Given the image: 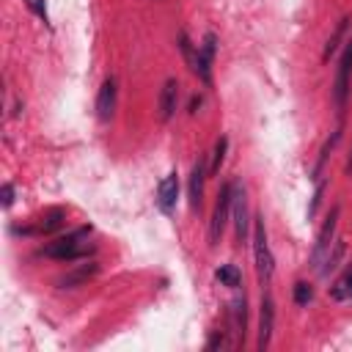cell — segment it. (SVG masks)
<instances>
[{"instance_id": "obj_10", "label": "cell", "mask_w": 352, "mask_h": 352, "mask_svg": "<svg viewBox=\"0 0 352 352\" xmlns=\"http://www.w3.org/2000/svg\"><path fill=\"white\" fill-rule=\"evenodd\" d=\"M63 223H66V212H63V209H50V212H44V217H38L36 226L16 228V234H25V236H33V234H52V231H58Z\"/></svg>"}, {"instance_id": "obj_14", "label": "cell", "mask_w": 352, "mask_h": 352, "mask_svg": "<svg viewBox=\"0 0 352 352\" xmlns=\"http://www.w3.org/2000/svg\"><path fill=\"white\" fill-rule=\"evenodd\" d=\"M99 272V264L96 261H88V264H80V267H74L72 272H66L63 278H58V286L60 289H72V286H80V283H85L91 275H96Z\"/></svg>"}, {"instance_id": "obj_3", "label": "cell", "mask_w": 352, "mask_h": 352, "mask_svg": "<svg viewBox=\"0 0 352 352\" xmlns=\"http://www.w3.org/2000/svg\"><path fill=\"white\" fill-rule=\"evenodd\" d=\"M231 192H234V182H226L217 192V204H214V212H212V220H209V245L214 248L226 231V223L231 217Z\"/></svg>"}, {"instance_id": "obj_11", "label": "cell", "mask_w": 352, "mask_h": 352, "mask_svg": "<svg viewBox=\"0 0 352 352\" xmlns=\"http://www.w3.org/2000/svg\"><path fill=\"white\" fill-rule=\"evenodd\" d=\"M206 160L198 157V162L192 165V173H190V182H187V195H190V206L198 209L201 201H204V182H206Z\"/></svg>"}, {"instance_id": "obj_26", "label": "cell", "mask_w": 352, "mask_h": 352, "mask_svg": "<svg viewBox=\"0 0 352 352\" xmlns=\"http://www.w3.org/2000/svg\"><path fill=\"white\" fill-rule=\"evenodd\" d=\"M11 204H14V187H11L8 182H6V184H3V206L8 209Z\"/></svg>"}, {"instance_id": "obj_12", "label": "cell", "mask_w": 352, "mask_h": 352, "mask_svg": "<svg viewBox=\"0 0 352 352\" xmlns=\"http://www.w3.org/2000/svg\"><path fill=\"white\" fill-rule=\"evenodd\" d=\"M272 327H275V302H272V297H264L261 300V316H258V349L261 352L270 346Z\"/></svg>"}, {"instance_id": "obj_23", "label": "cell", "mask_w": 352, "mask_h": 352, "mask_svg": "<svg viewBox=\"0 0 352 352\" xmlns=\"http://www.w3.org/2000/svg\"><path fill=\"white\" fill-rule=\"evenodd\" d=\"M311 300H314V289H311L305 280L294 283V302H297V305H308Z\"/></svg>"}, {"instance_id": "obj_17", "label": "cell", "mask_w": 352, "mask_h": 352, "mask_svg": "<svg viewBox=\"0 0 352 352\" xmlns=\"http://www.w3.org/2000/svg\"><path fill=\"white\" fill-rule=\"evenodd\" d=\"M214 278H217L223 286H231V289H236L239 280H242V275H239V270H236L234 264H223V267H217V270H214Z\"/></svg>"}, {"instance_id": "obj_1", "label": "cell", "mask_w": 352, "mask_h": 352, "mask_svg": "<svg viewBox=\"0 0 352 352\" xmlns=\"http://www.w3.org/2000/svg\"><path fill=\"white\" fill-rule=\"evenodd\" d=\"M88 236H91V228H88V226L74 228V231H69V234H63V236L47 242V245L41 248V256H50V258H58V261H77V258H85V256L94 250V245L88 242Z\"/></svg>"}, {"instance_id": "obj_24", "label": "cell", "mask_w": 352, "mask_h": 352, "mask_svg": "<svg viewBox=\"0 0 352 352\" xmlns=\"http://www.w3.org/2000/svg\"><path fill=\"white\" fill-rule=\"evenodd\" d=\"M25 3H28V8H30L38 19H44V22H47V3H44V0H25Z\"/></svg>"}, {"instance_id": "obj_15", "label": "cell", "mask_w": 352, "mask_h": 352, "mask_svg": "<svg viewBox=\"0 0 352 352\" xmlns=\"http://www.w3.org/2000/svg\"><path fill=\"white\" fill-rule=\"evenodd\" d=\"M330 297L336 302H344V300H352V264L338 275V280L330 286Z\"/></svg>"}, {"instance_id": "obj_25", "label": "cell", "mask_w": 352, "mask_h": 352, "mask_svg": "<svg viewBox=\"0 0 352 352\" xmlns=\"http://www.w3.org/2000/svg\"><path fill=\"white\" fill-rule=\"evenodd\" d=\"M322 190H324V184L319 182V184H316V192H314V201H311V206H308V217H314V214H316V206H319V198H322Z\"/></svg>"}, {"instance_id": "obj_5", "label": "cell", "mask_w": 352, "mask_h": 352, "mask_svg": "<svg viewBox=\"0 0 352 352\" xmlns=\"http://www.w3.org/2000/svg\"><path fill=\"white\" fill-rule=\"evenodd\" d=\"M349 80H352V41H346V47H344V52H341L338 72H336V85H333V99H336L338 113H341L344 104H346V96H349Z\"/></svg>"}, {"instance_id": "obj_4", "label": "cell", "mask_w": 352, "mask_h": 352, "mask_svg": "<svg viewBox=\"0 0 352 352\" xmlns=\"http://www.w3.org/2000/svg\"><path fill=\"white\" fill-rule=\"evenodd\" d=\"M338 214H341V206H333L330 214H327V220H324V226H322L319 234H316V242H314V250H311V267H314L316 272H319V267L324 264V258H327V253H330V245L336 242Z\"/></svg>"}, {"instance_id": "obj_20", "label": "cell", "mask_w": 352, "mask_h": 352, "mask_svg": "<svg viewBox=\"0 0 352 352\" xmlns=\"http://www.w3.org/2000/svg\"><path fill=\"white\" fill-rule=\"evenodd\" d=\"M338 138H341V129H336L327 140H324V146H322V154H319V160H316V168H314V176H319L322 173V165H324V160H327V154L333 151V146L338 143Z\"/></svg>"}, {"instance_id": "obj_29", "label": "cell", "mask_w": 352, "mask_h": 352, "mask_svg": "<svg viewBox=\"0 0 352 352\" xmlns=\"http://www.w3.org/2000/svg\"><path fill=\"white\" fill-rule=\"evenodd\" d=\"M344 170L352 176V151H349V160H346V165H344Z\"/></svg>"}, {"instance_id": "obj_27", "label": "cell", "mask_w": 352, "mask_h": 352, "mask_svg": "<svg viewBox=\"0 0 352 352\" xmlns=\"http://www.w3.org/2000/svg\"><path fill=\"white\" fill-rule=\"evenodd\" d=\"M209 349H214V346H223V333H214L212 338H209V344H206Z\"/></svg>"}, {"instance_id": "obj_28", "label": "cell", "mask_w": 352, "mask_h": 352, "mask_svg": "<svg viewBox=\"0 0 352 352\" xmlns=\"http://www.w3.org/2000/svg\"><path fill=\"white\" fill-rule=\"evenodd\" d=\"M198 104H201V96H192V99H190V113H195Z\"/></svg>"}, {"instance_id": "obj_6", "label": "cell", "mask_w": 352, "mask_h": 352, "mask_svg": "<svg viewBox=\"0 0 352 352\" xmlns=\"http://www.w3.org/2000/svg\"><path fill=\"white\" fill-rule=\"evenodd\" d=\"M231 214H234L236 242H242L248 236V226H250V217H248V192H245L242 184H234V192H231Z\"/></svg>"}, {"instance_id": "obj_8", "label": "cell", "mask_w": 352, "mask_h": 352, "mask_svg": "<svg viewBox=\"0 0 352 352\" xmlns=\"http://www.w3.org/2000/svg\"><path fill=\"white\" fill-rule=\"evenodd\" d=\"M176 201H179V176L176 173H168L160 184H157V195H154V204L162 214H170L176 209Z\"/></svg>"}, {"instance_id": "obj_21", "label": "cell", "mask_w": 352, "mask_h": 352, "mask_svg": "<svg viewBox=\"0 0 352 352\" xmlns=\"http://www.w3.org/2000/svg\"><path fill=\"white\" fill-rule=\"evenodd\" d=\"M226 148H228V138H220V140L214 143V154H212V165H209V173H212V176L220 170L223 157H226Z\"/></svg>"}, {"instance_id": "obj_2", "label": "cell", "mask_w": 352, "mask_h": 352, "mask_svg": "<svg viewBox=\"0 0 352 352\" xmlns=\"http://www.w3.org/2000/svg\"><path fill=\"white\" fill-rule=\"evenodd\" d=\"M253 261H256V272H258V280H270L272 272H275V258H272V250L267 245V228H264V217L256 214L253 220Z\"/></svg>"}, {"instance_id": "obj_18", "label": "cell", "mask_w": 352, "mask_h": 352, "mask_svg": "<svg viewBox=\"0 0 352 352\" xmlns=\"http://www.w3.org/2000/svg\"><path fill=\"white\" fill-rule=\"evenodd\" d=\"M341 256H344V242H333V250L327 253V258H324V264L319 267V275H330L336 267H338V261H341Z\"/></svg>"}, {"instance_id": "obj_19", "label": "cell", "mask_w": 352, "mask_h": 352, "mask_svg": "<svg viewBox=\"0 0 352 352\" xmlns=\"http://www.w3.org/2000/svg\"><path fill=\"white\" fill-rule=\"evenodd\" d=\"M346 22H349V19L344 16V19L338 22V28L333 30V36L327 38V44H324V52H322V58H324V60H327V58H330V55L338 50V41H341V38H344V33H346Z\"/></svg>"}, {"instance_id": "obj_16", "label": "cell", "mask_w": 352, "mask_h": 352, "mask_svg": "<svg viewBox=\"0 0 352 352\" xmlns=\"http://www.w3.org/2000/svg\"><path fill=\"white\" fill-rule=\"evenodd\" d=\"M245 330H248V302H245V294L234 300V333L239 338V344L245 341Z\"/></svg>"}, {"instance_id": "obj_22", "label": "cell", "mask_w": 352, "mask_h": 352, "mask_svg": "<svg viewBox=\"0 0 352 352\" xmlns=\"http://www.w3.org/2000/svg\"><path fill=\"white\" fill-rule=\"evenodd\" d=\"M179 50H182V55H184L187 66L192 69V66H195V58H198V52L192 50V41L187 38V33H179Z\"/></svg>"}, {"instance_id": "obj_13", "label": "cell", "mask_w": 352, "mask_h": 352, "mask_svg": "<svg viewBox=\"0 0 352 352\" xmlns=\"http://www.w3.org/2000/svg\"><path fill=\"white\" fill-rule=\"evenodd\" d=\"M176 99H179V82L165 80L160 91V121H170V116L176 113Z\"/></svg>"}, {"instance_id": "obj_9", "label": "cell", "mask_w": 352, "mask_h": 352, "mask_svg": "<svg viewBox=\"0 0 352 352\" xmlns=\"http://www.w3.org/2000/svg\"><path fill=\"white\" fill-rule=\"evenodd\" d=\"M116 94H118L116 80L113 77L104 80L102 88H99V94H96V118L99 121H110L113 118V113H116Z\"/></svg>"}, {"instance_id": "obj_7", "label": "cell", "mask_w": 352, "mask_h": 352, "mask_svg": "<svg viewBox=\"0 0 352 352\" xmlns=\"http://www.w3.org/2000/svg\"><path fill=\"white\" fill-rule=\"evenodd\" d=\"M214 50H217V38H214V33H206V36H204V44H198V58H195V66H192V72L204 80V85H212V60H214Z\"/></svg>"}]
</instances>
